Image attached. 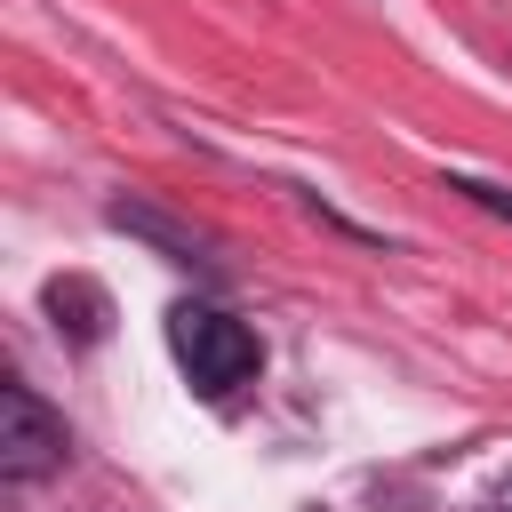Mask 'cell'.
<instances>
[{
	"label": "cell",
	"mask_w": 512,
	"mask_h": 512,
	"mask_svg": "<svg viewBox=\"0 0 512 512\" xmlns=\"http://www.w3.org/2000/svg\"><path fill=\"white\" fill-rule=\"evenodd\" d=\"M168 344H176V360H184V376L200 392H240L256 376V360H264L256 336L232 312H216V304H176L168 312Z\"/></svg>",
	"instance_id": "cell-1"
},
{
	"label": "cell",
	"mask_w": 512,
	"mask_h": 512,
	"mask_svg": "<svg viewBox=\"0 0 512 512\" xmlns=\"http://www.w3.org/2000/svg\"><path fill=\"white\" fill-rule=\"evenodd\" d=\"M56 464H64V424L40 408V392L8 384V392H0V480H8V488H32V480L56 472Z\"/></svg>",
	"instance_id": "cell-2"
}]
</instances>
